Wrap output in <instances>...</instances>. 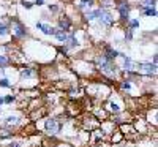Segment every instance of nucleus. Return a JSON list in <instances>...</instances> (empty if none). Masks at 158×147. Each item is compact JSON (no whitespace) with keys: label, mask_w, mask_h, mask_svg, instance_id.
<instances>
[{"label":"nucleus","mask_w":158,"mask_h":147,"mask_svg":"<svg viewBox=\"0 0 158 147\" xmlns=\"http://www.w3.org/2000/svg\"><path fill=\"white\" fill-rule=\"evenodd\" d=\"M97 65H98V68L101 70V73L108 74V76H111V78H114L115 73H117L114 62L109 60V59H106L104 56H98V57H97Z\"/></svg>","instance_id":"obj_1"},{"label":"nucleus","mask_w":158,"mask_h":147,"mask_svg":"<svg viewBox=\"0 0 158 147\" xmlns=\"http://www.w3.org/2000/svg\"><path fill=\"white\" fill-rule=\"evenodd\" d=\"M25 35H27V29H25V25L21 24L18 19L13 21V36L15 38H24Z\"/></svg>","instance_id":"obj_2"},{"label":"nucleus","mask_w":158,"mask_h":147,"mask_svg":"<svg viewBox=\"0 0 158 147\" xmlns=\"http://www.w3.org/2000/svg\"><path fill=\"white\" fill-rule=\"evenodd\" d=\"M101 24H104V25H108V27H111V25H114V18H112V15L109 11H106V10H100L98 11V18H97Z\"/></svg>","instance_id":"obj_3"},{"label":"nucleus","mask_w":158,"mask_h":147,"mask_svg":"<svg viewBox=\"0 0 158 147\" xmlns=\"http://www.w3.org/2000/svg\"><path fill=\"white\" fill-rule=\"evenodd\" d=\"M138 70H139V73L152 76L156 73V65L155 63H138Z\"/></svg>","instance_id":"obj_4"},{"label":"nucleus","mask_w":158,"mask_h":147,"mask_svg":"<svg viewBox=\"0 0 158 147\" xmlns=\"http://www.w3.org/2000/svg\"><path fill=\"white\" fill-rule=\"evenodd\" d=\"M46 131L49 135H57L60 131V122H57L56 119H48L46 120Z\"/></svg>","instance_id":"obj_5"},{"label":"nucleus","mask_w":158,"mask_h":147,"mask_svg":"<svg viewBox=\"0 0 158 147\" xmlns=\"http://www.w3.org/2000/svg\"><path fill=\"white\" fill-rule=\"evenodd\" d=\"M117 10H118V13H120V18L123 21H128L130 19V5L127 2H120V3L117 5Z\"/></svg>","instance_id":"obj_6"},{"label":"nucleus","mask_w":158,"mask_h":147,"mask_svg":"<svg viewBox=\"0 0 158 147\" xmlns=\"http://www.w3.org/2000/svg\"><path fill=\"white\" fill-rule=\"evenodd\" d=\"M59 29L63 30V32H70L71 30V19L68 16L59 18Z\"/></svg>","instance_id":"obj_7"},{"label":"nucleus","mask_w":158,"mask_h":147,"mask_svg":"<svg viewBox=\"0 0 158 147\" xmlns=\"http://www.w3.org/2000/svg\"><path fill=\"white\" fill-rule=\"evenodd\" d=\"M36 29L41 30L44 35H54V32H56L54 27H51L49 24H44V22H36Z\"/></svg>","instance_id":"obj_8"},{"label":"nucleus","mask_w":158,"mask_h":147,"mask_svg":"<svg viewBox=\"0 0 158 147\" xmlns=\"http://www.w3.org/2000/svg\"><path fill=\"white\" fill-rule=\"evenodd\" d=\"M103 56L106 57V59H109V60H114V59L118 56V51H115V49L106 46V48H104V54H103Z\"/></svg>","instance_id":"obj_9"},{"label":"nucleus","mask_w":158,"mask_h":147,"mask_svg":"<svg viewBox=\"0 0 158 147\" xmlns=\"http://www.w3.org/2000/svg\"><path fill=\"white\" fill-rule=\"evenodd\" d=\"M54 36L59 40L60 43H65V41H67V38H68L67 32H63V30H60V29H56V32H54Z\"/></svg>","instance_id":"obj_10"},{"label":"nucleus","mask_w":158,"mask_h":147,"mask_svg":"<svg viewBox=\"0 0 158 147\" xmlns=\"http://www.w3.org/2000/svg\"><path fill=\"white\" fill-rule=\"evenodd\" d=\"M156 5V0H141V8L146 10V8H155Z\"/></svg>","instance_id":"obj_11"},{"label":"nucleus","mask_w":158,"mask_h":147,"mask_svg":"<svg viewBox=\"0 0 158 147\" xmlns=\"http://www.w3.org/2000/svg\"><path fill=\"white\" fill-rule=\"evenodd\" d=\"M65 43H68V48H76V46H77V38H76V35L71 33V35L67 38V41H65Z\"/></svg>","instance_id":"obj_12"},{"label":"nucleus","mask_w":158,"mask_h":147,"mask_svg":"<svg viewBox=\"0 0 158 147\" xmlns=\"http://www.w3.org/2000/svg\"><path fill=\"white\" fill-rule=\"evenodd\" d=\"M98 11H100V10H92V11H87V13H85V18H87L89 21L97 19V18H98Z\"/></svg>","instance_id":"obj_13"},{"label":"nucleus","mask_w":158,"mask_h":147,"mask_svg":"<svg viewBox=\"0 0 158 147\" xmlns=\"http://www.w3.org/2000/svg\"><path fill=\"white\" fill-rule=\"evenodd\" d=\"M10 33V29H8V25L6 24H0V36H5V35H8Z\"/></svg>","instance_id":"obj_14"},{"label":"nucleus","mask_w":158,"mask_h":147,"mask_svg":"<svg viewBox=\"0 0 158 147\" xmlns=\"http://www.w3.org/2000/svg\"><path fill=\"white\" fill-rule=\"evenodd\" d=\"M144 15L149 16V18H155L156 16V10L155 8H146L144 10Z\"/></svg>","instance_id":"obj_15"},{"label":"nucleus","mask_w":158,"mask_h":147,"mask_svg":"<svg viewBox=\"0 0 158 147\" xmlns=\"http://www.w3.org/2000/svg\"><path fill=\"white\" fill-rule=\"evenodd\" d=\"M92 5H94V0H81L79 2V6L81 8H90Z\"/></svg>","instance_id":"obj_16"},{"label":"nucleus","mask_w":158,"mask_h":147,"mask_svg":"<svg viewBox=\"0 0 158 147\" xmlns=\"http://www.w3.org/2000/svg\"><path fill=\"white\" fill-rule=\"evenodd\" d=\"M33 74H35L33 70H22V71H21V78H30V76H33Z\"/></svg>","instance_id":"obj_17"},{"label":"nucleus","mask_w":158,"mask_h":147,"mask_svg":"<svg viewBox=\"0 0 158 147\" xmlns=\"http://www.w3.org/2000/svg\"><path fill=\"white\" fill-rule=\"evenodd\" d=\"M18 122H19V119H18L16 116H10V117L6 119V124H10V125H11V124H13V125H16Z\"/></svg>","instance_id":"obj_18"},{"label":"nucleus","mask_w":158,"mask_h":147,"mask_svg":"<svg viewBox=\"0 0 158 147\" xmlns=\"http://www.w3.org/2000/svg\"><path fill=\"white\" fill-rule=\"evenodd\" d=\"M130 21V19H128ZM136 27H139V21L138 19H131L130 21V29H136Z\"/></svg>","instance_id":"obj_19"},{"label":"nucleus","mask_w":158,"mask_h":147,"mask_svg":"<svg viewBox=\"0 0 158 147\" xmlns=\"http://www.w3.org/2000/svg\"><path fill=\"white\" fill-rule=\"evenodd\" d=\"M109 109L111 111H114V112H118V111H120V108H118V104H115V103H109Z\"/></svg>","instance_id":"obj_20"},{"label":"nucleus","mask_w":158,"mask_h":147,"mask_svg":"<svg viewBox=\"0 0 158 147\" xmlns=\"http://www.w3.org/2000/svg\"><path fill=\"white\" fill-rule=\"evenodd\" d=\"M8 63H10V59H8L6 56L0 54V65H8Z\"/></svg>","instance_id":"obj_21"},{"label":"nucleus","mask_w":158,"mask_h":147,"mask_svg":"<svg viewBox=\"0 0 158 147\" xmlns=\"http://www.w3.org/2000/svg\"><path fill=\"white\" fill-rule=\"evenodd\" d=\"M0 87H11V84L8 82V79L2 78V79H0Z\"/></svg>","instance_id":"obj_22"},{"label":"nucleus","mask_w":158,"mask_h":147,"mask_svg":"<svg viewBox=\"0 0 158 147\" xmlns=\"http://www.w3.org/2000/svg\"><path fill=\"white\" fill-rule=\"evenodd\" d=\"M22 6L27 8V10H30V8L33 6V3H32V2H27V0H22Z\"/></svg>","instance_id":"obj_23"},{"label":"nucleus","mask_w":158,"mask_h":147,"mask_svg":"<svg viewBox=\"0 0 158 147\" xmlns=\"http://www.w3.org/2000/svg\"><path fill=\"white\" fill-rule=\"evenodd\" d=\"M0 136H2V138H10V136H11V133L6 131V130H0Z\"/></svg>","instance_id":"obj_24"},{"label":"nucleus","mask_w":158,"mask_h":147,"mask_svg":"<svg viewBox=\"0 0 158 147\" xmlns=\"http://www.w3.org/2000/svg\"><path fill=\"white\" fill-rule=\"evenodd\" d=\"M122 89H125V90H130V89H131V84H130L128 81H123V82H122Z\"/></svg>","instance_id":"obj_25"},{"label":"nucleus","mask_w":158,"mask_h":147,"mask_svg":"<svg viewBox=\"0 0 158 147\" xmlns=\"http://www.w3.org/2000/svg\"><path fill=\"white\" fill-rule=\"evenodd\" d=\"M127 40H131V38H133V33H131V29H128V32H127Z\"/></svg>","instance_id":"obj_26"},{"label":"nucleus","mask_w":158,"mask_h":147,"mask_svg":"<svg viewBox=\"0 0 158 147\" xmlns=\"http://www.w3.org/2000/svg\"><path fill=\"white\" fill-rule=\"evenodd\" d=\"M13 100H15V98H13L11 95H10V97H6V98H3V101H5V103H11Z\"/></svg>","instance_id":"obj_27"},{"label":"nucleus","mask_w":158,"mask_h":147,"mask_svg":"<svg viewBox=\"0 0 158 147\" xmlns=\"http://www.w3.org/2000/svg\"><path fill=\"white\" fill-rule=\"evenodd\" d=\"M59 52H60V54H67V48H59Z\"/></svg>","instance_id":"obj_28"},{"label":"nucleus","mask_w":158,"mask_h":147,"mask_svg":"<svg viewBox=\"0 0 158 147\" xmlns=\"http://www.w3.org/2000/svg\"><path fill=\"white\" fill-rule=\"evenodd\" d=\"M49 11H57V6L56 5H49Z\"/></svg>","instance_id":"obj_29"},{"label":"nucleus","mask_w":158,"mask_h":147,"mask_svg":"<svg viewBox=\"0 0 158 147\" xmlns=\"http://www.w3.org/2000/svg\"><path fill=\"white\" fill-rule=\"evenodd\" d=\"M35 5H38V6H40V5H43V0H36Z\"/></svg>","instance_id":"obj_30"},{"label":"nucleus","mask_w":158,"mask_h":147,"mask_svg":"<svg viewBox=\"0 0 158 147\" xmlns=\"http://www.w3.org/2000/svg\"><path fill=\"white\" fill-rule=\"evenodd\" d=\"M3 103H5V101H3V98H2V97H0V104H3Z\"/></svg>","instance_id":"obj_31"}]
</instances>
